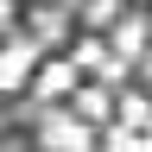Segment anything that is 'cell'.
Listing matches in <instances>:
<instances>
[{
  "instance_id": "1",
  "label": "cell",
  "mask_w": 152,
  "mask_h": 152,
  "mask_svg": "<svg viewBox=\"0 0 152 152\" xmlns=\"http://www.w3.org/2000/svg\"><path fill=\"white\" fill-rule=\"evenodd\" d=\"M38 64H45V45H38L32 32L0 38V95H19V89L38 76Z\"/></svg>"
},
{
  "instance_id": "2",
  "label": "cell",
  "mask_w": 152,
  "mask_h": 152,
  "mask_svg": "<svg viewBox=\"0 0 152 152\" xmlns=\"http://www.w3.org/2000/svg\"><path fill=\"white\" fill-rule=\"evenodd\" d=\"M38 146H45V152H89V146H95V127H89L76 108H70V114L51 108L45 121H38Z\"/></svg>"
},
{
  "instance_id": "3",
  "label": "cell",
  "mask_w": 152,
  "mask_h": 152,
  "mask_svg": "<svg viewBox=\"0 0 152 152\" xmlns=\"http://www.w3.org/2000/svg\"><path fill=\"white\" fill-rule=\"evenodd\" d=\"M32 89H38V102H64V95H76V89H83V70H76V57H51V64H38Z\"/></svg>"
},
{
  "instance_id": "4",
  "label": "cell",
  "mask_w": 152,
  "mask_h": 152,
  "mask_svg": "<svg viewBox=\"0 0 152 152\" xmlns=\"http://www.w3.org/2000/svg\"><path fill=\"white\" fill-rule=\"evenodd\" d=\"M70 108H76V114H83V121H89V127H108V121H114V114H121V95H114L108 83H83V89H76V95H70Z\"/></svg>"
},
{
  "instance_id": "5",
  "label": "cell",
  "mask_w": 152,
  "mask_h": 152,
  "mask_svg": "<svg viewBox=\"0 0 152 152\" xmlns=\"http://www.w3.org/2000/svg\"><path fill=\"white\" fill-rule=\"evenodd\" d=\"M108 45H114V57H121V64H140V57L152 51V26H146L140 13H127L121 26L108 32Z\"/></svg>"
},
{
  "instance_id": "6",
  "label": "cell",
  "mask_w": 152,
  "mask_h": 152,
  "mask_svg": "<svg viewBox=\"0 0 152 152\" xmlns=\"http://www.w3.org/2000/svg\"><path fill=\"white\" fill-rule=\"evenodd\" d=\"M76 13H83V26H89V32H114V26L127 19V7H121V0H83Z\"/></svg>"
},
{
  "instance_id": "7",
  "label": "cell",
  "mask_w": 152,
  "mask_h": 152,
  "mask_svg": "<svg viewBox=\"0 0 152 152\" xmlns=\"http://www.w3.org/2000/svg\"><path fill=\"white\" fill-rule=\"evenodd\" d=\"M32 38L38 45H64V7H32Z\"/></svg>"
},
{
  "instance_id": "8",
  "label": "cell",
  "mask_w": 152,
  "mask_h": 152,
  "mask_svg": "<svg viewBox=\"0 0 152 152\" xmlns=\"http://www.w3.org/2000/svg\"><path fill=\"white\" fill-rule=\"evenodd\" d=\"M121 127H152V95L146 89H127L121 95Z\"/></svg>"
},
{
  "instance_id": "9",
  "label": "cell",
  "mask_w": 152,
  "mask_h": 152,
  "mask_svg": "<svg viewBox=\"0 0 152 152\" xmlns=\"http://www.w3.org/2000/svg\"><path fill=\"white\" fill-rule=\"evenodd\" d=\"M13 26H19V7H13V0H0V38H13Z\"/></svg>"
},
{
  "instance_id": "10",
  "label": "cell",
  "mask_w": 152,
  "mask_h": 152,
  "mask_svg": "<svg viewBox=\"0 0 152 152\" xmlns=\"http://www.w3.org/2000/svg\"><path fill=\"white\" fill-rule=\"evenodd\" d=\"M140 76H146V83H152V51H146V57H140Z\"/></svg>"
},
{
  "instance_id": "11",
  "label": "cell",
  "mask_w": 152,
  "mask_h": 152,
  "mask_svg": "<svg viewBox=\"0 0 152 152\" xmlns=\"http://www.w3.org/2000/svg\"><path fill=\"white\" fill-rule=\"evenodd\" d=\"M57 7H83V0H57Z\"/></svg>"
},
{
  "instance_id": "12",
  "label": "cell",
  "mask_w": 152,
  "mask_h": 152,
  "mask_svg": "<svg viewBox=\"0 0 152 152\" xmlns=\"http://www.w3.org/2000/svg\"><path fill=\"white\" fill-rule=\"evenodd\" d=\"M0 127H7V108H0Z\"/></svg>"
},
{
  "instance_id": "13",
  "label": "cell",
  "mask_w": 152,
  "mask_h": 152,
  "mask_svg": "<svg viewBox=\"0 0 152 152\" xmlns=\"http://www.w3.org/2000/svg\"><path fill=\"white\" fill-rule=\"evenodd\" d=\"M0 152H7V146H0Z\"/></svg>"
}]
</instances>
